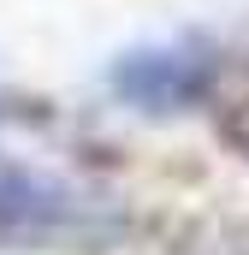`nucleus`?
Wrapping results in <instances>:
<instances>
[{"label":"nucleus","mask_w":249,"mask_h":255,"mask_svg":"<svg viewBox=\"0 0 249 255\" xmlns=\"http://www.w3.org/2000/svg\"><path fill=\"white\" fill-rule=\"evenodd\" d=\"M113 83H119L124 101H136V107H148V113H172V107L196 101V89H202V60H190L178 48L130 54V60L113 71Z\"/></svg>","instance_id":"nucleus-1"},{"label":"nucleus","mask_w":249,"mask_h":255,"mask_svg":"<svg viewBox=\"0 0 249 255\" xmlns=\"http://www.w3.org/2000/svg\"><path fill=\"white\" fill-rule=\"evenodd\" d=\"M77 220L71 190H60L42 172H24L12 160H0V232H60Z\"/></svg>","instance_id":"nucleus-2"}]
</instances>
